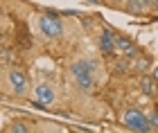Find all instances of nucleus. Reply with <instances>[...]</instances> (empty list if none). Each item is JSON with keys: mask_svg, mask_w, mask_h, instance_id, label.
I'll use <instances>...</instances> for the list:
<instances>
[{"mask_svg": "<svg viewBox=\"0 0 158 133\" xmlns=\"http://www.w3.org/2000/svg\"><path fill=\"white\" fill-rule=\"evenodd\" d=\"M149 122H152V127L158 129V113H149Z\"/></svg>", "mask_w": 158, "mask_h": 133, "instance_id": "obj_12", "label": "nucleus"}, {"mask_svg": "<svg viewBox=\"0 0 158 133\" xmlns=\"http://www.w3.org/2000/svg\"><path fill=\"white\" fill-rule=\"evenodd\" d=\"M32 97H34V102H39V104H43V106H48V104L54 102V90H52V86H48V83H39V86L34 88Z\"/></svg>", "mask_w": 158, "mask_h": 133, "instance_id": "obj_5", "label": "nucleus"}, {"mask_svg": "<svg viewBox=\"0 0 158 133\" xmlns=\"http://www.w3.org/2000/svg\"><path fill=\"white\" fill-rule=\"evenodd\" d=\"M11 133H30V127H27L25 122H14L11 127H9Z\"/></svg>", "mask_w": 158, "mask_h": 133, "instance_id": "obj_10", "label": "nucleus"}, {"mask_svg": "<svg viewBox=\"0 0 158 133\" xmlns=\"http://www.w3.org/2000/svg\"><path fill=\"white\" fill-rule=\"evenodd\" d=\"M140 88H142V93H145L147 97H156L158 93V81H156V77H147V75H142V79H140Z\"/></svg>", "mask_w": 158, "mask_h": 133, "instance_id": "obj_7", "label": "nucleus"}, {"mask_svg": "<svg viewBox=\"0 0 158 133\" xmlns=\"http://www.w3.org/2000/svg\"><path fill=\"white\" fill-rule=\"evenodd\" d=\"M145 7H147L145 0H127V11H131V14H140Z\"/></svg>", "mask_w": 158, "mask_h": 133, "instance_id": "obj_9", "label": "nucleus"}, {"mask_svg": "<svg viewBox=\"0 0 158 133\" xmlns=\"http://www.w3.org/2000/svg\"><path fill=\"white\" fill-rule=\"evenodd\" d=\"M154 77H156V81H158V66H156V70H154Z\"/></svg>", "mask_w": 158, "mask_h": 133, "instance_id": "obj_15", "label": "nucleus"}, {"mask_svg": "<svg viewBox=\"0 0 158 133\" xmlns=\"http://www.w3.org/2000/svg\"><path fill=\"white\" fill-rule=\"evenodd\" d=\"M147 7H152V9H158V0H145Z\"/></svg>", "mask_w": 158, "mask_h": 133, "instance_id": "obj_13", "label": "nucleus"}, {"mask_svg": "<svg viewBox=\"0 0 158 133\" xmlns=\"http://www.w3.org/2000/svg\"><path fill=\"white\" fill-rule=\"evenodd\" d=\"M99 50L106 52V54H113V52L118 50V47H115V36H113V32H109V30L102 32V36H99Z\"/></svg>", "mask_w": 158, "mask_h": 133, "instance_id": "obj_6", "label": "nucleus"}, {"mask_svg": "<svg viewBox=\"0 0 158 133\" xmlns=\"http://www.w3.org/2000/svg\"><path fill=\"white\" fill-rule=\"evenodd\" d=\"M93 70H95V66H93L88 59H75L73 63H70V75L75 77L77 86L81 90L93 88Z\"/></svg>", "mask_w": 158, "mask_h": 133, "instance_id": "obj_1", "label": "nucleus"}, {"mask_svg": "<svg viewBox=\"0 0 158 133\" xmlns=\"http://www.w3.org/2000/svg\"><path fill=\"white\" fill-rule=\"evenodd\" d=\"M147 66H149V59H142V61H138V68H140V70H145Z\"/></svg>", "mask_w": 158, "mask_h": 133, "instance_id": "obj_14", "label": "nucleus"}, {"mask_svg": "<svg viewBox=\"0 0 158 133\" xmlns=\"http://www.w3.org/2000/svg\"><path fill=\"white\" fill-rule=\"evenodd\" d=\"M111 2H120V0H111Z\"/></svg>", "mask_w": 158, "mask_h": 133, "instance_id": "obj_16", "label": "nucleus"}, {"mask_svg": "<svg viewBox=\"0 0 158 133\" xmlns=\"http://www.w3.org/2000/svg\"><path fill=\"white\" fill-rule=\"evenodd\" d=\"M7 79H9V86H11V90L16 95L25 93V88H27V75L20 68H11L9 75H7Z\"/></svg>", "mask_w": 158, "mask_h": 133, "instance_id": "obj_4", "label": "nucleus"}, {"mask_svg": "<svg viewBox=\"0 0 158 133\" xmlns=\"http://www.w3.org/2000/svg\"><path fill=\"white\" fill-rule=\"evenodd\" d=\"M36 23H39L41 34L48 36V38H59L63 34V25H61V20L56 18L54 14H45V16H41Z\"/></svg>", "mask_w": 158, "mask_h": 133, "instance_id": "obj_3", "label": "nucleus"}, {"mask_svg": "<svg viewBox=\"0 0 158 133\" xmlns=\"http://www.w3.org/2000/svg\"><path fill=\"white\" fill-rule=\"evenodd\" d=\"M122 122H124V127L138 131V133H149V131H152L149 115H145L138 108H127L124 113H122Z\"/></svg>", "mask_w": 158, "mask_h": 133, "instance_id": "obj_2", "label": "nucleus"}, {"mask_svg": "<svg viewBox=\"0 0 158 133\" xmlns=\"http://www.w3.org/2000/svg\"><path fill=\"white\" fill-rule=\"evenodd\" d=\"M115 47L120 52H124V57H133L135 54V45L127 36H115Z\"/></svg>", "mask_w": 158, "mask_h": 133, "instance_id": "obj_8", "label": "nucleus"}, {"mask_svg": "<svg viewBox=\"0 0 158 133\" xmlns=\"http://www.w3.org/2000/svg\"><path fill=\"white\" fill-rule=\"evenodd\" d=\"M2 63H5V66H7V63H11V52L7 50V47L2 50Z\"/></svg>", "mask_w": 158, "mask_h": 133, "instance_id": "obj_11", "label": "nucleus"}]
</instances>
